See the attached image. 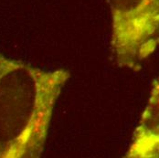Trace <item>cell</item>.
I'll list each match as a JSON object with an SVG mask.
<instances>
[{
  "mask_svg": "<svg viewBox=\"0 0 159 158\" xmlns=\"http://www.w3.org/2000/svg\"><path fill=\"white\" fill-rule=\"evenodd\" d=\"M111 47L120 68L138 71L159 47V0H106Z\"/></svg>",
  "mask_w": 159,
  "mask_h": 158,
  "instance_id": "7a4b0ae2",
  "label": "cell"
},
{
  "mask_svg": "<svg viewBox=\"0 0 159 158\" xmlns=\"http://www.w3.org/2000/svg\"><path fill=\"white\" fill-rule=\"evenodd\" d=\"M70 74L0 54V157H39L57 99Z\"/></svg>",
  "mask_w": 159,
  "mask_h": 158,
  "instance_id": "6da1fadb",
  "label": "cell"
},
{
  "mask_svg": "<svg viewBox=\"0 0 159 158\" xmlns=\"http://www.w3.org/2000/svg\"><path fill=\"white\" fill-rule=\"evenodd\" d=\"M125 156L159 158V76L152 81L147 104Z\"/></svg>",
  "mask_w": 159,
  "mask_h": 158,
  "instance_id": "3957f363",
  "label": "cell"
}]
</instances>
